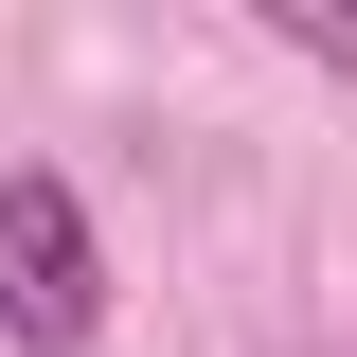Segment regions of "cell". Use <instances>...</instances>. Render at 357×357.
<instances>
[{"mask_svg":"<svg viewBox=\"0 0 357 357\" xmlns=\"http://www.w3.org/2000/svg\"><path fill=\"white\" fill-rule=\"evenodd\" d=\"M89 321H107V250H89V197L72 178H0V340L18 357H72Z\"/></svg>","mask_w":357,"mask_h":357,"instance_id":"cell-1","label":"cell"},{"mask_svg":"<svg viewBox=\"0 0 357 357\" xmlns=\"http://www.w3.org/2000/svg\"><path fill=\"white\" fill-rule=\"evenodd\" d=\"M286 36H321V54H340V72H357V18H321V0H286Z\"/></svg>","mask_w":357,"mask_h":357,"instance_id":"cell-2","label":"cell"}]
</instances>
